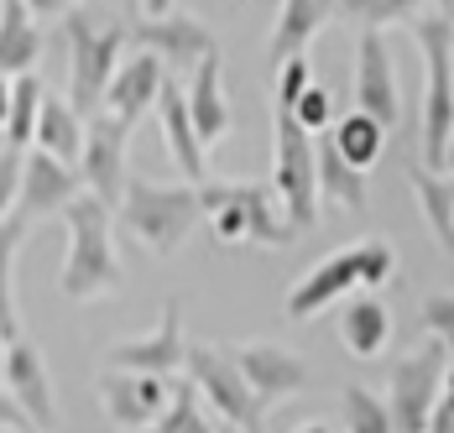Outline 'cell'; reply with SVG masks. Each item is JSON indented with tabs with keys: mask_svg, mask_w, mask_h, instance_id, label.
<instances>
[{
	"mask_svg": "<svg viewBox=\"0 0 454 433\" xmlns=\"http://www.w3.org/2000/svg\"><path fill=\"white\" fill-rule=\"evenodd\" d=\"M356 110H365L381 126H397L403 115V94H397V68H392V47L376 27H365L356 43Z\"/></svg>",
	"mask_w": 454,
	"mask_h": 433,
	"instance_id": "obj_12",
	"label": "cell"
},
{
	"mask_svg": "<svg viewBox=\"0 0 454 433\" xmlns=\"http://www.w3.org/2000/svg\"><path fill=\"white\" fill-rule=\"evenodd\" d=\"M350 293H361V282H356V251L345 246V251H334L329 261H318L303 282H293V287H287L282 313L303 324V319H318L324 308H334L340 298H350Z\"/></svg>",
	"mask_w": 454,
	"mask_h": 433,
	"instance_id": "obj_19",
	"label": "cell"
},
{
	"mask_svg": "<svg viewBox=\"0 0 454 433\" xmlns=\"http://www.w3.org/2000/svg\"><path fill=\"white\" fill-rule=\"evenodd\" d=\"M21 5H27V11H32L37 21H43V16H68V11H74L79 0H21Z\"/></svg>",
	"mask_w": 454,
	"mask_h": 433,
	"instance_id": "obj_39",
	"label": "cell"
},
{
	"mask_svg": "<svg viewBox=\"0 0 454 433\" xmlns=\"http://www.w3.org/2000/svg\"><path fill=\"white\" fill-rule=\"evenodd\" d=\"M157 433H230L199 397H193V387L188 382H173V391H168V407H162V418L152 423Z\"/></svg>",
	"mask_w": 454,
	"mask_h": 433,
	"instance_id": "obj_30",
	"label": "cell"
},
{
	"mask_svg": "<svg viewBox=\"0 0 454 433\" xmlns=\"http://www.w3.org/2000/svg\"><path fill=\"white\" fill-rule=\"evenodd\" d=\"M423 11H428V0H334V16H350V21L376 27V32L403 27V21L412 27Z\"/></svg>",
	"mask_w": 454,
	"mask_h": 433,
	"instance_id": "obj_31",
	"label": "cell"
},
{
	"mask_svg": "<svg viewBox=\"0 0 454 433\" xmlns=\"http://www.w3.org/2000/svg\"><path fill=\"white\" fill-rule=\"evenodd\" d=\"M43 58V32L37 16L21 0H0V79L32 74V63Z\"/></svg>",
	"mask_w": 454,
	"mask_h": 433,
	"instance_id": "obj_24",
	"label": "cell"
},
{
	"mask_svg": "<svg viewBox=\"0 0 454 433\" xmlns=\"http://www.w3.org/2000/svg\"><path fill=\"white\" fill-rule=\"evenodd\" d=\"M340 345L350 350L356 360H376L381 350L392 345V308L381 303L376 293H356L350 303L340 308Z\"/></svg>",
	"mask_w": 454,
	"mask_h": 433,
	"instance_id": "obj_21",
	"label": "cell"
},
{
	"mask_svg": "<svg viewBox=\"0 0 454 433\" xmlns=\"http://www.w3.org/2000/svg\"><path fill=\"white\" fill-rule=\"evenodd\" d=\"M444 371H450V350L439 345L434 335L392 366V391H387L392 433H423L428 429V413H434V402H439Z\"/></svg>",
	"mask_w": 454,
	"mask_h": 433,
	"instance_id": "obj_8",
	"label": "cell"
},
{
	"mask_svg": "<svg viewBox=\"0 0 454 433\" xmlns=\"http://www.w3.org/2000/svg\"><path fill=\"white\" fill-rule=\"evenodd\" d=\"M121 230L141 240L152 256H173L183 240L193 235V224L204 219L199 209V183H146V177H126L121 199H115Z\"/></svg>",
	"mask_w": 454,
	"mask_h": 433,
	"instance_id": "obj_2",
	"label": "cell"
},
{
	"mask_svg": "<svg viewBox=\"0 0 454 433\" xmlns=\"http://www.w3.org/2000/svg\"><path fill=\"white\" fill-rule=\"evenodd\" d=\"M293 121L309 130V136L329 130V126H334V94H329V89H318V84H309L298 99H293Z\"/></svg>",
	"mask_w": 454,
	"mask_h": 433,
	"instance_id": "obj_35",
	"label": "cell"
},
{
	"mask_svg": "<svg viewBox=\"0 0 454 433\" xmlns=\"http://www.w3.org/2000/svg\"><path fill=\"white\" fill-rule=\"evenodd\" d=\"M340 423L345 433H392V418H387V402L365 387H345L340 391Z\"/></svg>",
	"mask_w": 454,
	"mask_h": 433,
	"instance_id": "obj_32",
	"label": "cell"
},
{
	"mask_svg": "<svg viewBox=\"0 0 454 433\" xmlns=\"http://www.w3.org/2000/svg\"><path fill=\"white\" fill-rule=\"evenodd\" d=\"M79 188L84 183H79V173L68 162H58V157H47L37 146H27L21 152V183H16V215L27 219V224L43 219V215H58Z\"/></svg>",
	"mask_w": 454,
	"mask_h": 433,
	"instance_id": "obj_18",
	"label": "cell"
},
{
	"mask_svg": "<svg viewBox=\"0 0 454 433\" xmlns=\"http://www.w3.org/2000/svg\"><path fill=\"white\" fill-rule=\"evenodd\" d=\"M329 141H334V152H340L350 168L371 173V168L381 162V152H387V126L371 121L365 110H350V115H340V121L329 126Z\"/></svg>",
	"mask_w": 454,
	"mask_h": 433,
	"instance_id": "obj_27",
	"label": "cell"
},
{
	"mask_svg": "<svg viewBox=\"0 0 454 433\" xmlns=\"http://www.w3.org/2000/svg\"><path fill=\"white\" fill-rule=\"evenodd\" d=\"M32 146L74 168V162H79V146H84V115H79L68 99H58V94H43V110H37Z\"/></svg>",
	"mask_w": 454,
	"mask_h": 433,
	"instance_id": "obj_26",
	"label": "cell"
},
{
	"mask_svg": "<svg viewBox=\"0 0 454 433\" xmlns=\"http://www.w3.org/2000/svg\"><path fill=\"white\" fill-rule=\"evenodd\" d=\"M183 105H188V121L199 130L204 146L225 141L230 126H235V110H230V94H225V52H204L193 68H188V84H183Z\"/></svg>",
	"mask_w": 454,
	"mask_h": 433,
	"instance_id": "obj_14",
	"label": "cell"
},
{
	"mask_svg": "<svg viewBox=\"0 0 454 433\" xmlns=\"http://www.w3.org/2000/svg\"><path fill=\"white\" fill-rule=\"evenodd\" d=\"M126 5H131V0H126Z\"/></svg>",
	"mask_w": 454,
	"mask_h": 433,
	"instance_id": "obj_49",
	"label": "cell"
},
{
	"mask_svg": "<svg viewBox=\"0 0 454 433\" xmlns=\"http://www.w3.org/2000/svg\"><path fill=\"white\" fill-rule=\"evenodd\" d=\"M272 193L287 224L303 235L318 224V177H314V136L293 121V110H277V152H272Z\"/></svg>",
	"mask_w": 454,
	"mask_h": 433,
	"instance_id": "obj_7",
	"label": "cell"
},
{
	"mask_svg": "<svg viewBox=\"0 0 454 433\" xmlns=\"http://www.w3.org/2000/svg\"><path fill=\"white\" fill-rule=\"evenodd\" d=\"M16 183H21V152L0 141V219L16 209Z\"/></svg>",
	"mask_w": 454,
	"mask_h": 433,
	"instance_id": "obj_37",
	"label": "cell"
},
{
	"mask_svg": "<svg viewBox=\"0 0 454 433\" xmlns=\"http://www.w3.org/2000/svg\"><path fill=\"white\" fill-rule=\"evenodd\" d=\"M298 433H329V429H324V423H309V429H298Z\"/></svg>",
	"mask_w": 454,
	"mask_h": 433,
	"instance_id": "obj_45",
	"label": "cell"
},
{
	"mask_svg": "<svg viewBox=\"0 0 454 433\" xmlns=\"http://www.w3.org/2000/svg\"><path fill=\"white\" fill-rule=\"evenodd\" d=\"M412 37L423 52V115H418L423 168L444 173V141L454 130V21L439 11H423L412 21Z\"/></svg>",
	"mask_w": 454,
	"mask_h": 433,
	"instance_id": "obj_3",
	"label": "cell"
},
{
	"mask_svg": "<svg viewBox=\"0 0 454 433\" xmlns=\"http://www.w3.org/2000/svg\"><path fill=\"white\" fill-rule=\"evenodd\" d=\"M230 360H235V371L246 376V387H251V397H256L262 413H267L272 402L298 397V391L309 387V360H298L293 350H282V345H235Z\"/></svg>",
	"mask_w": 454,
	"mask_h": 433,
	"instance_id": "obj_13",
	"label": "cell"
},
{
	"mask_svg": "<svg viewBox=\"0 0 454 433\" xmlns=\"http://www.w3.org/2000/svg\"><path fill=\"white\" fill-rule=\"evenodd\" d=\"M168 391L173 382L168 376H137V371H105L99 382V402H105V418L115 429L137 433V429H152L168 407Z\"/></svg>",
	"mask_w": 454,
	"mask_h": 433,
	"instance_id": "obj_16",
	"label": "cell"
},
{
	"mask_svg": "<svg viewBox=\"0 0 454 433\" xmlns=\"http://www.w3.org/2000/svg\"><path fill=\"white\" fill-rule=\"evenodd\" d=\"M450 21H454V16H450Z\"/></svg>",
	"mask_w": 454,
	"mask_h": 433,
	"instance_id": "obj_50",
	"label": "cell"
},
{
	"mask_svg": "<svg viewBox=\"0 0 454 433\" xmlns=\"http://www.w3.org/2000/svg\"><path fill=\"white\" fill-rule=\"evenodd\" d=\"M63 32H68V105L79 115H94L115 63H121L126 27H99L84 5H74L63 16Z\"/></svg>",
	"mask_w": 454,
	"mask_h": 433,
	"instance_id": "obj_5",
	"label": "cell"
},
{
	"mask_svg": "<svg viewBox=\"0 0 454 433\" xmlns=\"http://www.w3.org/2000/svg\"><path fill=\"white\" fill-rule=\"evenodd\" d=\"M408 188H412V199H418L423 224L434 230V240L454 256V177L434 173V168H423V162H412L408 168Z\"/></svg>",
	"mask_w": 454,
	"mask_h": 433,
	"instance_id": "obj_25",
	"label": "cell"
},
{
	"mask_svg": "<svg viewBox=\"0 0 454 433\" xmlns=\"http://www.w3.org/2000/svg\"><path fill=\"white\" fill-rule=\"evenodd\" d=\"M314 84V68H309V52H293L277 63V110H293V99Z\"/></svg>",
	"mask_w": 454,
	"mask_h": 433,
	"instance_id": "obj_36",
	"label": "cell"
},
{
	"mask_svg": "<svg viewBox=\"0 0 454 433\" xmlns=\"http://www.w3.org/2000/svg\"><path fill=\"white\" fill-rule=\"evenodd\" d=\"M439 16H454V0H439Z\"/></svg>",
	"mask_w": 454,
	"mask_h": 433,
	"instance_id": "obj_44",
	"label": "cell"
},
{
	"mask_svg": "<svg viewBox=\"0 0 454 433\" xmlns=\"http://www.w3.org/2000/svg\"><path fill=\"white\" fill-rule=\"evenodd\" d=\"M5 397L27 413V423L32 429L52 433L58 423V397H52V382H47V360L43 350L32 345V340H11L5 345Z\"/></svg>",
	"mask_w": 454,
	"mask_h": 433,
	"instance_id": "obj_15",
	"label": "cell"
},
{
	"mask_svg": "<svg viewBox=\"0 0 454 433\" xmlns=\"http://www.w3.org/2000/svg\"><path fill=\"white\" fill-rule=\"evenodd\" d=\"M350 251H356V282H361V293H381V287L397 277V251H392V240H356Z\"/></svg>",
	"mask_w": 454,
	"mask_h": 433,
	"instance_id": "obj_33",
	"label": "cell"
},
{
	"mask_svg": "<svg viewBox=\"0 0 454 433\" xmlns=\"http://www.w3.org/2000/svg\"><path fill=\"white\" fill-rule=\"evenodd\" d=\"M5 110H11V79H0V126H5Z\"/></svg>",
	"mask_w": 454,
	"mask_h": 433,
	"instance_id": "obj_42",
	"label": "cell"
},
{
	"mask_svg": "<svg viewBox=\"0 0 454 433\" xmlns=\"http://www.w3.org/2000/svg\"><path fill=\"white\" fill-rule=\"evenodd\" d=\"M0 433H32V429H0Z\"/></svg>",
	"mask_w": 454,
	"mask_h": 433,
	"instance_id": "obj_47",
	"label": "cell"
},
{
	"mask_svg": "<svg viewBox=\"0 0 454 433\" xmlns=\"http://www.w3.org/2000/svg\"><path fill=\"white\" fill-rule=\"evenodd\" d=\"M131 11L137 16H168V11H178V0H131Z\"/></svg>",
	"mask_w": 454,
	"mask_h": 433,
	"instance_id": "obj_41",
	"label": "cell"
},
{
	"mask_svg": "<svg viewBox=\"0 0 454 433\" xmlns=\"http://www.w3.org/2000/svg\"><path fill=\"white\" fill-rule=\"evenodd\" d=\"M418 324H423V335H434L439 345L450 350V360H454V293H428L423 308H418Z\"/></svg>",
	"mask_w": 454,
	"mask_h": 433,
	"instance_id": "obj_34",
	"label": "cell"
},
{
	"mask_svg": "<svg viewBox=\"0 0 454 433\" xmlns=\"http://www.w3.org/2000/svg\"><path fill=\"white\" fill-rule=\"evenodd\" d=\"M157 126H162V146H168V157H173V168H178L188 183H204V173H209V162H204V141H199V130H193V121H188V105H183V84H173V79H162V89H157Z\"/></svg>",
	"mask_w": 454,
	"mask_h": 433,
	"instance_id": "obj_20",
	"label": "cell"
},
{
	"mask_svg": "<svg viewBox=\"0 0 454 433\" xmlns=\"http://www.w3.org/2000/svg\"><path fill=\"white\" fill-rule=\"evenodd\" d=\"M444 173L454 177V130H450V141H444Z\"/></svg>",
	"mask_w": 454,
	"mask_h": 433,
	"instance_id": "obj_43",
	"label": "cell"
},
{
	"mask_svg": "<svg viewBox=\"0 0 454 433\" xmlns=\"http://www.w3.org/2000/svg\"><path fill=\"white\" fill-rule=\"evenodd\" d=\"M43 79L37 74H16L11 79V110H5V146L27 152L32 146V130H37V110H43Z\"/></svg>",
	"mask_w": 454,
	"mask_h": 433,
	"instance_id": "obj_29",
	"label": "cell"
},
{
	"mask_svg": "<svg viewBox=\"0 0 454 433\" xmlns=\"http://www.w3.org/2000/svg\"><path fill=\"white\" fill-rule=\"evenodd\" d=\"M0 371H5V340H0Z\"/></svg>",
	"mask_w": 454,
	"mask_h": 433,
	"instance_id": "obj_46",
	"label": "cell"
},
{
	"mask_svg": "<svg viewBox=\"0 0 454 433\" xmlns=\"http://www.w3.org/2000/svg\"><path fill=\"white\" fill-rule=\"evenodd\" d=\"M137 47L146 52H157L162 58V68H173V74H188L204 52H215V32L199 21V16H188V11H168V16H137L131 11V32H126Z\"/></svg>",
	"mask_w": 454,
	"mask_h": 433,
	"instance_id": "obj_11",
	"label": "cell"
},
{
	"mask_svg": "<svg viewBox=\"0 0 454 433\" xmlns=\"http://www.w3.org/2000/svg\"><path fill=\"white\" fill-rule=\"evenodd\" d=\"M162 79H168L162 58H157V52H146V47H137L131 58H121V63H115V74H110V84H105L99 110H105V115H115V121H126V126L137 130V121L157 105Z\"/></svg>",
	"mask_w": 454,
	"mask_h": 433,
	"instance_id": "obj_17",
	"label": "cell"
},
{
	"mask_svg": "<svg viewBox=\"0 0 454 433\" xmlns=\"http://www.w3.org/2000/svg\"><path fill=\"white\" fill-rule=\"evenodd\" d=\"M58 215L68 224V256H63V272H58L63 298H68V303L110 298V293L126 282V266L115 256V235H110V215H115V209L79 188Z\"/></svg>",
	"mask_w": 454,
	"mask_h": 433,
	"instance_id": "obj_1",
	"label": "cell"
},
{
	"mask_svg": "<svg viewBox=\"0 0 454 433\" xmlns=\"http://www.w3.org/2000/svg\"><path fill=\"white\" fill-rule=\"evenodd\" d=\"M137 433H157V429H137Z\"/></svg>",
	"mask_w": 454,
	"mask_h": 433,
	"instance_id": "obj_48",
	"label": "cell"
},
{
	"mask_svg": "<svg viewBox=\"0 0 454 433\" xmlns=\"http://www.w3.org/2000/svg\"><path fill=\"white\" fill-rule=\"evenodd\" d=\"M423 433H454V360H450V371H444V387H439V402H434Z\"/></svg>",
	"mask_w": 454,
	"mask_h": 433,
	"instance_id": "obj_38",
	"label": "cell"
},
{
	"mask_svg": "<svg viewBox=\"0 0 454 433\" xmlns=\"http://www.w3.org/2000/svg\"><path fill=\"white\" fill-rule=\"evenodd\" d=\"M329 21H334V0H282L272 21V63L293 58V52H309V43Z\"/></svg>",
	"mask_w": 454,
	"mask_h": 433,
	"instance_id": "obj_23",
	"label": "cell"
},
{
	"mask_svg": "<svg viewBox=\"0 0 454 433\" xmlns=\"http://www.w3.org/2000/svg\"><path fill=\"white\" fill-rule=\"evenodd\" d=\"M183 350H188V335H183V303L168 298L162 303V319L141 335V340H121V345L105 350V371H137V376H178L183 371Z\"/></svg>",
	"mask_w": 454,
	"mask_h": 433,
	"instance_id": "obj_10",
	"label": "cell"
},
{
	"mask_svg": "<svg viewBox=\"0 0 454 433\" xmlns=\"http://www.w3.org/2000/svg\"><path fill=\"white\" fill-rule=\"evenodd\" d=\"M314 177H318V199L340 204L345 215H365V173L361 168H350V162L334 152L329 130H318L314 136Z\"/></svg>",
	"mask_w": 454,
	"mask_h": 433,
	"instance_id": "obj_22",
	"label": "cell"
},
{
	"mask_svg": "<svg viewBox=\"0 0 454 433\" xmlns=\"http://www.w3.org/2000/svg\"><path fill=\"white\" fill-rule=\"evenodd\" d=\"M183 382L193 387V397L225 423L230 433H262V407L246 387V376L235 371L230 350H215V345H188L183 350Z\"/></svg>",
	"mask_w": 454,
	"mask_h": 433,
	"instance_id": "obj_6",
	"label": "cell"
},
{
	"mask_svg": "<svg viewBox=\"0 0 454 433\" xmlns=\"http://www.w3.org/2000/svg\"><path fill=\"white\" fill-rule=\"evenodd\" d=\"M0 429H32V423H27V413H21L5 391H0Z\"/></svg>",
	"mask_w": 454,
	"mask_h": 433,
	"instance_id": "obj_40",
	"label": "cell"
},
{
	"mask_svg": "<svg viewBox=\"0 0 454 433\" xmlns=\"http://www.w3.org/2000/svg\"><path fill=\"white\" fill-rule=\"evenodd\" d=\"M126 152H131V126L126 121H115L105 110L84 115V146H79V168L74 173L84 183V193H94L110 209H115V199L126 188Z\"/></svg>",
	"mask_w": 454,
	"mask_h": 433,
	"instance_id": "obj_9",
	"label": "cell"
},
{
	"mask_svg": "<svg viewBox=\"0 0 454 433\" xmlns=\"http://www.w3.org/2000/svg\"><path fill=\"white\" fill-rule=\"evenodd\" d=\"M27 230H32V224L16 215V209L0 219V340H5V345L21 340V313H16V293H11L16 282H11V277H16V251H21Z\"/></svg>",
	"mask_w": 454,
	"mask_h": 433,
	"instance_id": "obj_28",
	"label": "cell"
},
{
	"mask_svg": "<svg viewBox=\"0 0 454 433\" xmlns=\"http://www.w3.org/2000/svg\"><path fill=\"white\" fill-rule=\"evenodd\" d=\"M199 209L209 215L215 235L225 246L256 240V246L277 251V246H293L298 240V230L287 224L277 193L262 188V183H199Z\"/></svg>",
	"mask_w": 454,
	"mask_h": 433,
	"instance_id": "obj_4",
	"label": "cell"
}]
</instances>
